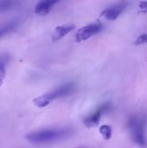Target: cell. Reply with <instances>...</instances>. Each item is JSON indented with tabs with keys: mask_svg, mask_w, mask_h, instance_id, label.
<instances>
[{
	"mask_svg": "<svg viewBox=\"0 0 147 148\" xmlns=\"http://www.w3.org/2000/svg\"><path fill=\"white\" fill-rule=\"evenodd\" d=\"M111 108H112V106L109 102H105L101 104L94 113H92L90 115L85 118L84 124L88 127H95L99 125L101 116L104 114L109 112Z\"/></svg>",
	"mask_w": 147,
	"mask_h": 148,
	"instance_id": "5",
	"label": "cell"
},
{
	"mask_svg": "<svg viewBox=\"0 0 147 148\" xmlns=\"http://www.w3.org/2000/svg\"><path fill=\"white\" fill-rule=\"evenodd\" d=\"M19 5L17 1H0V11H7L16 8Z\"/></svg>",
	"mask_w": 147,
	"mask_h": 148,
	"instance_id": "10",
	"label": "cell"
},
{
	"mask_svg": "<svg viewBox=\"0 0 147 148\" xmlns=\"http://www.w3.org/2000/svg\"><path fill=\"white\" fill-rule=\"evenodd\" d=\"M80 148H86V147H80Z\"/></svg>",
	"mask_w": 147,
	"mask_h": 148,
	"instance_id": "15",
	"label": "cell"
},
{
	"mask_svg": "<svg viewBox=\"0 0 147 148\" xmlns=\"http://www.w3.org/2000/svg\"><path fill=\"white\" fill-rule=\"evenodd\" d=\"M17 25H18V23L16 21H15V22H10V23L0 27V37L11 32L12 30H14L17 27Z\"/></svg>",
	"mask_w": 147,
	"mask_h": 148,
	"instance_id": "11",
	"label": "cell"
},
{
	"mask_svg": "<svg viewBox=\"0 0 147 148\" xmlns=\"http://www.w3.org/2000/svg\"><path fill=\"white\" fill-rule=\"evenodd\" d=\"M126 7V3L125 2H120V3H114L106 8L101 12V16H104L107 20L113 21L120 16V14L124 11Z\"/></svg>",
	"mask_w": 147,
	"mask_h": 148,
	"instance_id": "6",
	"label": "cell"
},
{
	"mask_svg": "<svg viewBox=\"0 0 147 148\" xmlns=\"http://www.w3.org/2000/svg\"><path fill=\"white\" fill-rule=\"evenodd\" d=\"M103 29V25L101 23H90L88 25H86L82 28H81L76 35H75V40L78 42H81L82 41H85L93 36L100 33Z\"/></svg>",
	"mask_w": 147,
	"mask_h": 148,
	"instance_id": "4",
	"label": "cell"
},
{
	"mask_svg": "<svg viewBox=\"0 0 147 148\" xmlns=\"http://www.w3.org/2000/svg\"><path fill=\"white\" fill-rule=\"evenodd\" d=\"M139 10L143 13H147V1H140L139 3Z\"/></svg>",
	"mask_w": 147,
	"mask_h": 148,
	"instance_id": "14",
	"label": "cell"
},
{
	"mask_svg": "<svg viewBox=\"0 0 147 148\" xmlns=\"http://www.w3.org/2000/svg\"><path fill=\"white\" fill-rule=\"evenodd\" d=\"M74 24H62L55 27V31L52 35V40L54 42H57L61 40L62 37H64L67 34H68L70 31H72L75 29Z\"/></svg>",
	"mask_w": 147,
	"mask_h": 148,
	"instance_id": "8",
	"label": "cell"
},
{
	"mask_svg": "<svg viewBox=\"0 0 147 148\" xmlns=\"http://www.w3.org/2000/svg\"><path fill=\"white\" fill-rule=\"evenodd\" d=\"M75 91V85L73 82H67L56 88L53 91L46 93L34 99V104L38 108H45L53 101L72 95Z\"/></svg>",
	"mask_w": 147,
	"mask_h": 148,
	"instance_id": "2",
	"label": "cell"
},
{
	"mask_svg": "<svg viewBox=\"0 0 147 148\" xmlns=\"http://www.w3.org/2000/svg\"><path fill=\"white\" fill-rule=\"evenodd\" d=\"M58 1L55 0H44L40 1L36 3L35 7V12L39 16H45L49 12L51 11V10L54 8V5L56 4Z\"/></svg>",
	"mask_w": 147,
	"mask_h": 148,
	"instance_id": "7",
	"label": "cell"
},
{
	"mask_svg": "<svg viewBox=\"0 0 147 148\" xmlns=\"http://www.w3.org/2000/svg\"><path fill=\"white\" fill-rule=\"evenodd\" d=\"M145 43H147V33L140 35L134 42V45H136V46L145 44Z\"/></svg>",
	"mask_w": 147,
	"mask_h": 148,
	"instance_id": "13",
	"label": "cell"
},
{
	"mask_svg": "<svg viewBox=\"0 0 147 148\" xmlns=\"http://www.w3.org/2000/svg\"><path fill=\"white\" fill-rule=\"evenodd\" d=\"M127 127L134 143L140 147L146 146L145 135V119L138 114H133L128 118Z\"/></svg>",
	"mask_w": 147,
	"mask_h": 148,
	"instance_id": "3",
	"label": "cell"
},
{
	"mask_svg": "<svg viewBox=\"0 0 147 148\" xmlns=\"http://www.w3.org/2000/svg\"><path fill=\"white\" fill-rule=\"evenodd\" d=\"M100 133L104 140H110L112 137V127L108 125H103L100 127Z\"/></svg>",
	"mask_w": 147,
	"mask_h": 148,
	"instance_id": "12",
	"label": "cell"
},
{
	"mask_svg": "<svg viewBox=\"0 0 147 148\" xmlns=\"http://www.w3.org/2000/svg\"><path fill=\"white\" fill-rule=\"evenodd\" d=\"M74 134V130L69 127L47 128L32 132L26 135V140L34 144H44L65 140Z\"/></svg>",
	"mask_w": 147,
	"mask_h": 148,
	"instance_id": "1",
	"label": "cell"
},
{
	"mask_svg": "<svg viewBox=\"0 0 147 148\" xmlns=\"http://www.w3.org/2000/svg\"><path fill=\"white\" fill-rule=\"evenodd\" d=\"M10 61V56L7 54L0 56V83H2L3 79L5 77L6 73V66L8 65Z\"/></svg>",
	"mask_w": 147,
	"mask_h": 148,
	"instance_id": "9",
	"label": "cell"
}]
</instances>
